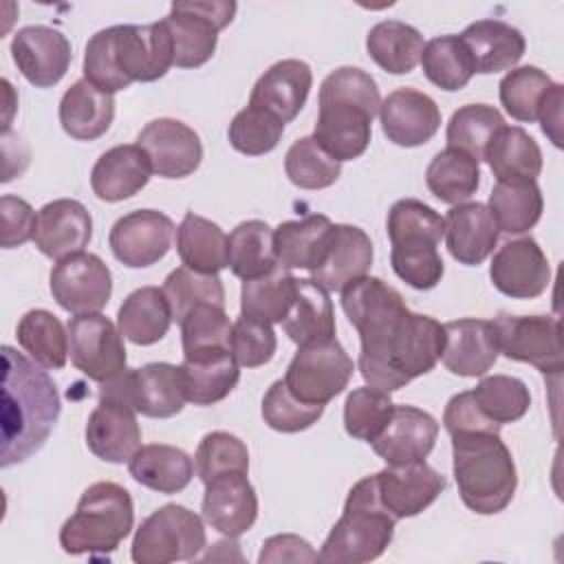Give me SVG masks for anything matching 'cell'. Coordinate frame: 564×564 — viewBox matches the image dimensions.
Masks as SVG:
<instances>
[{"label":"cell","mask_w":564,"mask_h":564,"mask_svg":"<svg viewBox=\"0 0 564 564\" xmlns=\"http://www.w3.org/2000/svg\"><path fill=\"white\" fill-rule=\"evenodd\" d=\"M295 275L278 267L271 273L245 280L240 291V315L262 324H282L293 302Z\"/></svg>","instance_id":"45"},{"label":"cell","mask_w":564,"mask_h":564,"mask_svg":"<svg viewBox=\"0 0 564 564\" xmlns=\"http://www.w3.org/2000/svg\"><path fill=\"white\" fill-rule=\"evenodd\" d=\"M333 223L324 214H308L300 220H284L273 231L278 264L286 271H315L326 253Z\"/></svg>","instance_id":"32"},{"label":"cell","mask_w":564,"mask_h":564,"mask_svg":"<svg viewBox=\"0 0 564 564\" xmlns=\"http://www.w3.org/2000/svg\"><path fill=\"white\" fill-rule=\"evenodd\" d=\"M178 370L185 399L194 405H214L223 401L240 379V364L231 350L183 357Z\"/></svg>","instance_id":"34"},{"label":"cell","mask_w":564,"mask_h":564,"mask_svg":"<svg viewBox=\"0 0 564 564\" xmlns=\"http://www.w3.org/2000/svg\"><path fill=\"white\" fill-rule=\"evenodd\" d=\"M194 469L198 480L205 485L212 478L220 474H231V471H249V449L247 445L223 430L209 432L200 438L194 456Z\"/></svg>","instance_id":"54"},{"label":"cell","mask_w":564,"mask_h":564,"mask_svg":"<svg viewBox=\"0 0 564 564\" xmlns=\"http://www.w3.org/2000/svg\"><path fill=\"white\" fill-rule=\"evenodd\" d=\"M62 412L59 392L44 366L2 346V447L0 467L24 463L40 452Z\"/></svg>","instance_id":"2"},{"label":"cell","mask_w":564,"mask_h":564,"mask_svg":"<svg viewBox=\"0 0 564 564\" xmlns=\"http://www.w3.org/2000/svg\"><path fill=\"white\" fill-rule=\"evenodd\" d=\"M438 436V421L414 405H394L383 432L370 443L372 452L386 465H410L425 460L434 449Z\"/></svg>","instance_id":"21"},{"label":"cell","mask_w":564,"mask_h":564,"mask_svg":"<svg viewBox=\"0 0 564 564\" xmlns=\"http://www.w3.org/2000/svg\"><path fill=\"white\" fill-rule=\"evenodd\" d=\"M258 562H319V553L304 538L293 533H280L264 540Z\"/></svg>","instance_id":"61"},{"label":"cell","mask_w":564,"mask_h":564,"mask_svg":"<svg viewBox=\"0 0 564 564\" xmlns=\"http://www.w3.org/2000/svg\"><path fill=\"white\" fill-rule=\"evenodd\" d=\"M176 251L183 267L218 275L227 269V236L205 216L187 212L176 229Z\"/></svg>","instance_id":"38"},{"label":"cell","mask_w":564,"mask_h":564,"mask_svg":"<svg viewBox=\"0 0 564 564\" xmlns=\"http://www.w3.org/2000/svg\"><path fill=\"white\" fill-rule=\"evenodd\" d=\"M227 264L242 282L278 269L271 227L264 220H245L236 225L227 236Z\"/></svg>","instance_id":"40"},{"label":"cell","mask_w":564,"mask_h":564,"mask_svg":"<svg viewBox=\"0 0 564 564\" xmlns=\"http://www.w3.org/2000/svg\"><path fill=\"white\" fill-rule=\"evenodd\" d=\"M18 344L29 357L51 370L66 366L68 357V330L46 308L26 311L15 326Z\"/></svg>","instance_id":"44"},{"label":"cell","mask_w":564,"mask_h":564,"mask_svg":"<svg viewBox=\"0 0 564 564\" xmlns=\"http://www.w3.org/2000/svg\"><path fill=\"white\" fill-rule=\"evenodd\" d=\"M562 104H564V86L553 84V88L549 90L538 112L542 132L553 141L555 148H562Z\"/></svg>","instance_id":"62"},{"label":"cell","mask_w":564,"mask_h":564,"mask_svg":"<svg viewBox=\"0 0 564 564\" xmlns=\"http://www.w3.org/2000/svg\"><path fill=\"white\" fill-rule=\"evenodd\" d=\"M452 460L454 480L467 509L494 516L509 507L518 487V471L500 434H454Z\"/></svg>","instance_id":"5"},{"label":"cell","mask_w":564,"mask_h":564,"mask_svg":"<svg viewBox=\"0 0 564 564\" xmlns=\"http://www.w3.org/2000/svg\"><path fill=\"white\" fill-rule=\"evenodd\" d=\"M505 126V117L498 108L489 104H467L460 106L445 130L447 148L463 150L476 161L482 159L491 137Z\"/></svg>","instance_id":"50"},{"label":"cell","mask_w":564,"mask_h":564,"mask_svg":"<svg viewBox=\"0 0 564 564\" xmlns=\"http://www.w3.org/2000/svg\"><path fill=\"white\" fill-rule=\"evenodd\" d=\"M205 524L200 516L183 505H163L137 529L130 555L137 564H170L194 560L205 549Z\"/></svg>","instance_id":"8"},{"label":"cell","mask_w":564,"mask_h":564,"mask_svg":"<svg viewBox=\"0 0 564 564\" xmlns=\"http://www.w3.org/2000/svg\"><path fill=\"white\" fill-rule=\"evenodd\" d=\"M498 348L507 359L535 366L542 375H560L564 368L562 324L551 315H509L494 319Z\"/></svg>","instance_id":"12"},{"label":"cell","mask_w":564,"mask_h":564,"mask_svg":"<svg viewBox=\"0 0 564 564\" xmlns=\"http://www.w3.org/2000/svg\"><path fill=\"white\" fill-rule=\"evenodd\" d=\"M86 447L106 463H128L141 447V427L137 412L119 401L99 399L86 423Z\"/></svg>","instance_id":"27"},{"label":"cell","mask_w":564,"mask_h":564,"mask_svg":"<svg viewBox=\"0 0 564 564\" xmlns=\"http://www.w3.org/2000/svg\"><path fill=\"white\" fill-rule=\"evenodd\" d=\"M469 392L480 412L498 425L520 421L531 408V392L518 377L489 375L482 377Z\"/></svg>","instance_id":"47"},{"label":"cell","mask_w":564,"mask_h":564,"mask_svg":"<svg viewBox=\"0 0 564 564\" xmlns=\"http://www.w3.org/2000/svg\"><path fill=\"white\" fill-rule=\"evenodd\" d=\"M386 231L392 249H438L445 220L423 200L401 198L388 212Z\"/></svg>","instance_id":"42"},{"label":"cell","mask_w":564,"mask_h":564,"mask_svg":"<svg viewBox=\"0 0 564 564\" xmlns=\"http://www.w3.org/2000/svg\"><path fill=\"white\" fill-rule=\"evenodd\" d=\"M284 172L300 189H326L337 183L341 163L322 150L313 137H302L286 150Z\"/></svg>","instance_id":"52"},{"label":"cell","mask_w":564,"mask_h":564,"mask_svg":"<svg viewBox=\"0 0 564 564\" xmlns=\"http://www.w3.org/2000/svg\"><path fill=\"white\" fill-rule=\"evenodd\" d=\"M381 130L394 145L419 148L441 128L436 101L416 88H397L379 106Z\"/></svg>","instance_id":"22"},{"label":"cell","mask_w":564,"mask_h":564,"mask_svg":"<svg viewBox=\"0 0 564 564\" xmlns=\"http://www.w3.org/2000/svg\"><path fill=\"white\" fill-rule=\"evenodd\" d=\"M394 410V403L390 399V392L377 390L372 386L355 388L344 403V427L346 434L372 443L390 421Z\"/></svg>","instance_id":"53"},{"label":"cell","mask_w":564,"mask_h":564,"mask_svg":"<svg viewBox=\"0 0 564 564\" xmlns=\"http://www.w3.org/2000/svg\"><path fill=\"white\" fill-rule=\"evenodd\" d=\"M489 212L505 234H524L542 216L544 198L535 181H498L489 194Z\"/></svg>","instance_id":"41"},{"label":"cell","mask_w":564,"mask_h":564,"mask_svg":"<svg viewBox=\"0 0 564 564\" xmlns=\"http://www.w3.org/2000/svg\"><path fill=\"white\" fill-rule=\"evenodd\" d=\"M491 284L511 300H533L551 284V267L542 247L522 236L505 242L489 264Z\"/></svg>","instance_id":"17"},{"label":"cell","mask_w":564,"mask_h":564,"mask_svg":"<svg viewBox=\"0 0 564 564\" xmlns=\"http://www.w3.org/2000/svg\"><path fill=\"white\" fill-rule=\"evenodd\" d=\"M482 159L498 181H535L542 172V150L520 126H502L485 148Z\"/></svg>","instance_id":"36"},{"label":"cell","mask_w":564,"mask_h":564,"mask_svg":"<svg viewBox=\"0 0 564 564\" xmlns=\"http://www.w3.org/2000/svg\"><path fill=\"white\" fill-rule=\"evenodd\" d=\"M137 145L148 154L152 172L161 178H185L203 161L200 137L187 123L170 117L145 123L137 134Z\"/></svg>","instance_id":"16"},{"label":"cell","mask_w":564,"mask_h":564,"mask_svg":"<svg viewBox=\"0 0 564 564\" xmlns=\"http://www.w3.org/2000/svg\"><path fill=\"white\" fill-rule=\"evenodd\" d=\"M134 505L130 491L117 482L90 485L70 518L59 529V546L68 555L112 553L132 531Z\"/></svg>","instance_id":"7"},{"label":"cell","mask_w":564,"mask_h":564,"mask_svg":"<svg viewBox=\"0 0 564 564\" xmlns=\"http://www.w3.org/2000/svg\"><path fill=\"white\" fill-rule=\"evenodd\" d=\"M205 522L225 538H240L258 518V496L247 474H220L205 482L200 505Z\"/></svg>","instance_id":"20"},{"label":"cell","mask_w":564,"mask_h":564,"mask_svg":"<svg viewBox=\"0 0 564 564\" xmlns=\"http://www.w3.org/2000/svg\"><path fill=\"white\" fill-rule=\"evenodd\" d=\"M174 223L156 209H137L121 216L108 234L112 256L130 269L156 264L172 247Z\"/></svg>","instance_id":"15"},{"label":"cell","mask_w":564,"mask_h":564,"mask_svg":"<svg viewBox=\"0 0 564 564\" xmlns=\"http://www.w3.org/2000/svg\"><path fill=\"white\" fill-rule=\"evenodd\" d=\"M238 4L231 0H187L172 2L163 18L172 46L174 66L198 68L212 59L218 44V31L231 24Z\"/></svg>","instance_id":"10"},{"label":"cell","mask_w":564,"mask_h":564,"mask_svg":"<svg viewBox=\"0 0 564 564\" xmlns=\"http://www.w3.org/2000/svg\"><path fill=\"white\" fill-rule=\"evenodd\" d=\"M553 84L555 82L538 66H518L500 79L498 97L502 108L516 121L533 123L538 121L540 106L546 99Z\"/></svg>","instance_id":"49"},{"label":"cell","mask_w":564,"mask_h":564,"mask_svg":"<svg viewBox=\"0 0 564 564\" xmlns=\"http://www.w3.org/2000/svg\"><path fill=\"white\" fill-rule=\"evenodd\" d=\"M282 132L284 123L280 119L256 106H247L238 110L231 119L227 137L236 152L247 156H262L275 150V145L282 139Z\"/></svg>","instance_id":"55"},{"label":"cell","mask_w":564,"mask_h":564,"mask_svg":"<svg viewBox=\"0 0 564 564\" xmlns=\"http://www.w3.org/2000/svg\"><path fill=\"white\" fill-rule=\"evenodd\" d=\"M355 364L337 337L319 344L297 346L284 386L289 392L308 405H326L344 392L352 377Z\"/></svg>","instance_id":"11"},{"label":"cell","mask_w":564,"mask_h":564,"mask_svg":"<svg viewBox=\"0 0 564 564\" xmlns=\"http://www.w3.org/2000/svg\"><path fill=\"white\" fill-rule=\"evenodd\" d=\"M97 397L119 401L150 419L176 416L187 401L178 366L165 361L126 368L121 375L104 381Z\"/></svg>","instance_id":"9"},{"label":"cell","mask_w":564,"mask_h":564,"mask_svg":"<svg viewBox=\"0 0 564 564\" xmlns=\"http://www.w3.org/2000/svg\"><path fill=\"white\" fill-rule=\"evenodd\" d=\"M341 308L359 333V372L377 390L394 392L427 375L441 359L445 330L430 315L412 313L403 295L366 275L341 291Z\"/></svg>","instance_id":"1"},{"label":"cell","mask_w":564,"mask_h":564,"mask_svg":"<svg viewBox=\"0 0 564 564\" xmlns=\"http://www.w3.org/2000/svg\"><path fill=\"white\" fill-rule=\"evenodd\" d=\"M381 505L394 520L412 518L425 511L447 487V478L425 460L410 465H388L375 474Z\"/></svg>","instance_id":"19"},{"label":"cell","mask_w":564,"mask_h":564,"mask_svg":"<svg viewBox=\"0 0 564 564\" xmlns=\"http://www.w3.org/2000/svg\"><path fill=\"white\" fill-rule=\"evenodd\" d=\"M163 293L167 297L172 322H183V317L198 304H218L225 306V286L218 275L198 273L187 267H176L167 273L163 282Z\"/></svg>","instance_id":"51"},{"label":"cell","mask_w":564,"mask_h":564,"mask_svg":"<svg viewBox=\"0 0 564 564\" xmlns=\"http://www.w3.org/2000/svg\"><path fill=\"white\" fill-rule=\"evenodd\" d=\"M392 271L412 289L430 291L434 289L443 273L445 264L438 249L423 247V249H392L390 251Z\"/></svg>","instance_id":"58"},{"label":"cell","mask_w":564,"mask_h":564,"mask_svg":"<svg viewBox=\"0 0 564 564\" xmlns=\"http://www.w3.org/2000/svg\"><path fill=\"white\" fill-rule=\"evenodd\" d=\"M93 238L90 212L75 198H57L37 212L33 242L51 260L82 253Z\"/></svg>","instance_id":"23"},{"label":"cell","mask_w":564,"mask_h":564,"mask_svg":"<svg viewBox=\"0 0 564 564\" xmlns=\"http://www.w3.org/2000/svg\"><path fill=\"white\" fill-rule=\"evenodd\" d=\"M152 174L148 154L137 143L106 150L90 170V187L99 200L119 203L141 192Z\"/></svg>","instance_id":"28"},{"label":"cell","mask_w":564,"mask_h":564,"mask_svg":"<svg viewBox=\"0 0 564 564\" xmlns=\"http://www.w3.org/2000/svg\"><path fill=\"white\" fill-rule=\"evenodd\" d=\"M170 66H174V46L163 20L101 29L84 48V79L110 95L132 82H156Z\"/></svg>","instance_id":"3"},{"label":"cell","mask_w":564,"mask_h":564,"mask_svg":"<svg viewBox=\"0 0 564 564\" xmlns=\"http://www.w3.org/2000/svg\"><path fill=\"white\" fill-rule=\"evenodd\" d=\"M231 328L225 306L198 304L181 322L183 357L231 350Z\"/></svg>","instance_id":"48"},{"label":"cell","mask_w":564,"mask_h":564,"mask_svg":"<svg viewBox=\"0 0 564 564\" xmlns=\"http://www.w3.org/2000/svg\"><path fill=\"white\" fill-rule=\"evenodd\" d=\"M326 405H308L297 401L282 379L273 381L262 397L264 423L282 434H295L308 430L324 414Z\"/></svg>","instance_id":"56"},{"label":"cell","mask_w":564,"mask_h":564,"mask_svg":"<svg viewBox=\"0 0 564 564\" xmlns=\"http://www.w3.org/2000/svg\"><path fill=\"white\" fill-rule=\"evenodd\" d=\"M130 476L159 494L183 491L194 476V460L187 452L165 443L141 445L128 460Z\"/></svg>","instance_id":"35"},{"label":"cell","mask_w":564,"mask_h":564,"mask_svg":"<svg viewBox=\"0 0 564 564\" xmlns=\"http://www.w3.org/2000/svg\"><path fill=\"white\" fill-rule=\"evenodd\" d=\"M317 104V145L339 163L359 159L370 145L372 119L381 106L375 77L357 66H339L324 77Z\"/></svg>","instance_id":"4"},{"label":"cell","mask_w":564,"mask_h":564,"mask_svg":"<svg viewBox=\"0 0 564 564\" xmlns=\"http://www.w3.org/2000/svg\"><path fill=\"white\" fill-rule=\"evenodd\" d=\"M117 324L121 335L137 346L161 341L172 324V311L163 289L141 286L132 291L119 306Z\"/></svg>","instance_id":"37"},{"label":"cell","mask_w":564,"mask_h":564,"mask_svg":"<svg viewBox=\"0 0 564 564\" xmlns=\"http://www.w3.org/2000/svg\"><path fill=\"white\" fill-rule=\"evenodd\" d=\"M112 119L115 97L86 79H77L59 99L62 130L77 141H95L104 137Z\"/></svg>","instance_id":"33"},{"label":"cell","mask_w":564,"mask_h":564,"mask_svg":"<svg viewBox=\"0 0 564 564\" xmlns=\"http://www.w3.org/2000/svg\"><path fill=\"white\" fill-rule=\"evenodd\" d=\"M278 348L275 333L271 324L253 322L249 317H238L231 328V355L245 368H258L273 359Z\"/></svg>","instance_id":"57"},{"label":"cell","mask_w":564,"mask_h":564,"mask_svg":"<svg viewBox=\"0 0 564 564\" xmlns=\"http://www.w3.org/2000/svg\"><path fill=\"white\" fill-rule=\"evenodd\" d=\"M53 300L73 315L99 313L112 295V273L97 253H75L51 271Z\"/></svg>","instance_id":"14"},{"label":"cell","mask_w":564,"mask_h":564,"mask_svg":"<svg viewBox=\"0 0 564 564\" xmlns=\"http://www.w3.org/2000/svg\"><path fill=\"white\" fill-rule=\"evenodd\" d=\"M311 86L313 70L306 62L280 59L258 77L249 95V106H256L282 123H289L304 108Z\"/></svg>","instance_id":"26"},{"label":"cell","mask_w":564,"mask_h":564,"mask_svg":"<svg viewBox=\"0 0 564 564\" xmlns=\"http://www.w3.org/2000/svg\"><path fill=\"white\" fill-rule=\"evenodd\" d=\"M425 185L441 203L460 205L476 194L480 185V165L471 154L445 148L430 161Z\"/></svg>","instance_id":"43"},{"label":"cell","mask_w":564,"mask_h":564,"mask_svg":"<svg viewBox=\"0 0 564 564\" xmlns=\"http://www.w3.org/2000/svg\"><path fill=\"white\" fill-rule=\"evenodd\" d=\"M425 77L441 90H460L476 73L471 55L460 35H438L425 42L421 53Z\"/></svg>","instance_id":"46"},{"label":"cell","mask_w":564,"mask_h":564,"mask_svg":"<svg viewBox=\"0 0 564 564\" xmlns=\"http://www.w3.org/2000/svg\"><path fill=\"white\" fill-rule=\"evenodd\" d=\"M397 520L381 505L375 474L357 480L344 502L339 520L333 524L319 549L324 564L372 562L390 546Z\"/></svg>","instance_id":"6"},{"label":"cell","mask_w":564,"mask_h":564,"mask_svg":"<svg viewBox=\"0 0 564 564\" xmlns=\"http://www.w3.org/2000/svg\"><path fill=\"white\" fill-rule=\"evenodd\" d=\"M460 40L471 55L476 73L482 75L513 68L527 51V42L520 29L494 18L471 22L460 33Z\"/></svg>","instance_id":"30"},{"label":"cell","mask_w":564,"mask_h":564,"mask_svg":"<svg viewBox=\"0 0 564 564\" xmlns=\"http://www.w3.org/2000/svg\"><path fill=\"white\" fill-rule=\"evenodd\" d=\"M375 249L370 236L355 225H333L326 253L311 278L330 291H344L352 282L368 275Z\"/></svg>","instance_id":"25"},{"label":"cell","mask_w":564,"mask_h":564,"mask_svg":"<svg viewBox=\"0 0 564 564\" xmlns=\"http://www.w3.org/2000/svg\"><path fill=\"white\" fill-rule=\"evenodd\" d=\"M66 330L70 361L82 375L104 383L126 370L123 335L106 315H75L68 319Z\"/></svg>","instance_id":"13"},{"label":"cell","mask_w":564,"mask_h":564,"mask_svg":"<svg viewBox=\"0 0 564 564\" xmlns=\"http://www.w3.org/2000/svg\"><path fill=\"white\" fill-rule=\"evenodd\" d=\"M423 35L408 22L381 20L366 35V51L372 62L392 75L412 73L421 62Z\"/></svg>","instance_id":"39"},{"label":"cell","mask_w":564,"mask_h":564,"mask_svg":"<svg viewBox=\"0 0 564 564\" xmlns=\"http://www.w3.org/2000/svg\"><path fill=\"white\" fill-rule=\"evenodd\" d=\"M35 220H37V214L24 198L4 194L0 198V223H2L0 245H2V249H13V247L24 245L26 240H33Z\"/></svg>","instance_id":"59"},{"label":"cell","mask_w":564,"mask_h":564,"mask_svg":"<svg viewBox=\"0 0 564 564\" xmlns=\"http://www.w3.org/2000/svg\"><path fill=\"white\" fill-rule=\"evenodd\" d=\"M282 328L297 346L319 344L335 337V313L328 291L313 278H295L293 302Z\"/></svg>","instance_id":"31"},{"label":"cell","mask_w":564,"mask_h":564,"mask_svg":"<svg viewBox=\"0 0 564 564\" xmlns=\"http://www.w3.org/2000/svg\"><path fill=\"white\" fill-rule=\"evenodd\" d=\"M443 366L458 377H482L496 364L500 348L494 322L463 317L443 324Z\"/></svg>","instance_id":"24"},{"label":"cell","mask_w":564,"mask_h":564,"mask_svg":"<svg viewBox=\"0 0 564 564\" xmlns=\"http://www.w3.org/2000/svg\"><path fill=\"white\" fill-rule=\"evenodd\" d=\"M443 425L447 430L449 436L454 434H469V432H491V434H500L498 423H494L491 419H487L480 408L476 405L474 397L469 390L454 394L443 412Z\"/></svg>","instance_id":"60"},{"label":"cell","mask_w":564,"mask_h":564,"mask_svg":"<svg viewBox=\"0 0 564 564\" xmlns=\"http://www.w3.org/2000/svg\"><path fill=\"white\" fill-rule=\"evenodd\" d=\"M11 57L29 84L35 88H51L66 75L73 48L62 31L46 24H31L15 31L11 40Z\"/></svg>","instance_id":"18"},{"label":"cell","mask_w":564,"mask_h":564,"mask_svg":"<svg viewBox=\"0 0 564 564\" xmlns=\"http://www.w3.org/2000/svg\"><path fill=\"white\" fill-rule=\"evenodd\" d=\"M445 220V245L449 256L467 267H476L489 258L498 242V225L482 203L454 205Z\"/></svg>","instance_id":"29"}]
</instances>
